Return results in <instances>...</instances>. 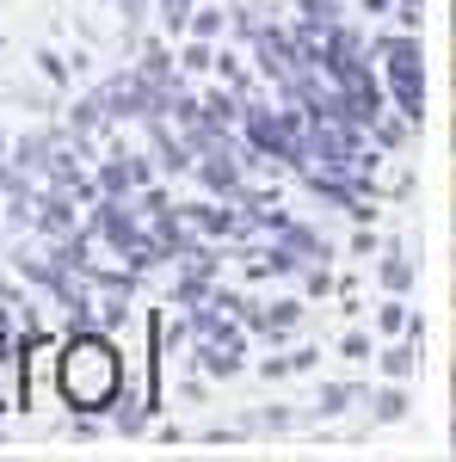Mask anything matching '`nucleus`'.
Returning <instances> with one entry per match:
<instances>
[{"label":"nucleus","instance_id":"1","mask_svg":"<svg viewBox=\"0 0 456 462\" xmlns=\"http://www.w3.org/2000/svg\"><path fill=\"white\" fill-rule=\"evenodd\" d=\"M62 394L80 413H99L117 394V357H111L106 339H80V346L62 352Z\"/></svg>","mask_w":456,"mask_h":462},{"label":"nucleus","instance_id":"2","mask_svg":"<svg viewBox=\"0 0 456 462\" xmlns=\"http://www.w3.org/2000/svg\"><path fill=\"white\" fill-rule=\"evenodd\" d=\"M13 376H19V370H13V364H0V407H13V401H19V389H13Z\"/></svg>","mask_w":456,"mask_h":462}]
</instances>
